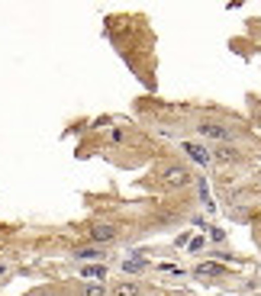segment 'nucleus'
Returning a JSON list of instances; mask_svg holds the SVG:
<instances>
[{"label": "nucleus", "instance_id": "f8f14e48", "mask_svg": "<svg viewBox=\"0 0 261 296\" xmlns=\"http://www.w3.org/2000/svg\"><path fill=\"white\" fill-rule=\"evenodd\" d=\"M46 296H55V293H46Z\"/></svg>", "mask_w": 261, "mask_h": 296}, {"label": "nucleus", "instance_id": "f03ea898", "mask_svg": "<svg viewBox=\"0 0 261 296\" xmlns=\"http://www.w3.org/2000/svg\"><path fill=\"white\" fill-rule=\"evenodd\" d=\"M161 180L168 187L174 190H181V187H190V180H194V174H190L187 168H181V164H168V168L161 171Z\"/></svg>", "mask_w": 261, "mask_h": 296}, {"label": "nucleus", "instance_id": "0eeeda50", "mask_svg": "<svg viewBox=\"0 0 261 296\" xmlns=\"http://www.w3.org/2000/svg\"><path fill=\"white\" fill-rule=\"evenodd\" d=\"M184 152L194 158L197 164H210V148H203V145H194V142H184Z\"/></svg>", "mask_w": 261, "mask_h": 296}, {"label": "nucleus", "instance_id": "f257e3e1", "mask_svg": "<svg viewBox=\"0 0 261 296\" xmlns=\"http://www.w3.org/2000/svg\"><path fill=\"white\" fill-rule=\"evenodd\" d=\"M200 135L203 138H210V142H220V145H229L232 138H236V132H232L229 126H223V123H200Z\"/></svg>", "mask_w": 261, "mask_h": 296}, {"label": "nucleus", "instance_id": "ddd939ff", "mask_svg": "<svg viewBox=\"0 0 261 296\" xmlns=\"http://www.w3.org/2000/svg\"><path fill=\"white\" fill-rule=\"evenodd\" d=\"M174 296H178V293H174Z\"/></svg>", "mask_w": 261, "mask_h": 296}, {"label": "nucleus", "instance_id": "9b49d317", "mask_svg": "<svg viewBox=\"0 0 261 296\" xmlns=\"http://www.w3.org/2000/svg\"><path fill=\"white\" fill-rule=\"evenodd\" d=\"M81 296H107V290H103V283H87L81 286Z\"/></svg>", "mask_w": 261, "mask_h": 296}, {"label": "nucleus", "instance_id": "1a4fd4ad", "mask_svg": "<svg viewBox=\"0 0 261 296\" xmlns=\"http://www.w3.org/2000/svg\"><path fill=\"white\" fill-rule=\"evenodd\" d=\"M197 277H223V264H197Z\"/></svg>", "mask_w": 261, "mask_h": 296}, {"label": "nucleus", "instance_id": "7ed1b4c3", "mask_svg": "<svg viewBox=\"0 0 261 296\" xmlns=\"http://www.w3.org/2000/svg\"><path fill=\"white\" fill-rule=\"evenodd\" d=\"M210 161H220V164H242L245 161V155H242V148L236 145H216L210 152Z\"/></svg>", "mask_w": 261, "mask_h": 296}, {"label": "nucleus", "instance_id": "39448f33", "mask_svg": "<svg viewBox=\"0 0 261 296\" xmlns=\"http://www.w3.org/2000/svg\"><path fill=\"white\" fill-rule=\"evenodd\" d=\"M110 296H142V283L139 280H119L110 290Z\"/></svg>", "mask_w": 261, "mask_h": 296}, {"label": "nucleus", "instance_id": "423d86ee", "mask_svg": "<svg viewBox=\"0 0 261 296\" xmlns=\"http://www.w3.org/2000/svg\"><path fill=\"white\" fill-rule=\"evenodd\" d=\"M103 255H107V251H103L100 245H87V248H74V251H71L74 261H100Z\"/></svg>", "mask_w": 261, "mask_h": 296}, {"label": "nucleus", "instance_id": "6e6552de", "mask_svg": "<svg viewBox=\"0 0 261 296\" xmlns=\"http://www.w3.org/2000/svg\"><path fill=\"white\" fill-rule=\"evenodd\" d=\"M81 274H84V280H103V277H107V267L103 264H87Z\"/></svg>", "mask_w": 261, "mask_h": 296}, {"label": "nucleus", "instance_id": "20e7f679", "mask_svg": "<svg viewBox=\"0 0 261 296\" xmlns=\"http://www.w3.org/2000/svg\"><path fill=\"white\" fill-rule=\"evenodd\" d=\"M119 235V229L113 222H100V225H94V229H87V238L94 241V245H107V241H113Z\"/></svg>", "mask_w": 261, "mask_h": 296}, {"label": "nucleus", "instance_id": "9d476101", "mask_svg": "<svg viewBox=\"0 0 261 296\" xmlns=\"http://www.w3.org/2000/svg\"><path fill=\"white\" fill-rule=\"evenodd\" d=\"M123 271H126V274H139V271H145V258L139 255V258H129V261H123Z\"/></svg>", "mask_w": 261, "mask_h": 296}]
</instances>
